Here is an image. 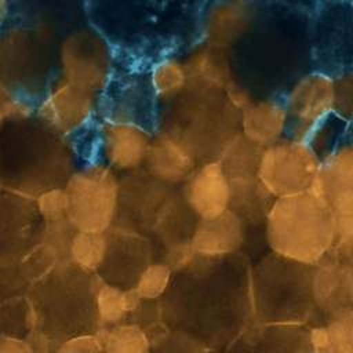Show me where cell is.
I'll return each mask as SVG.
<instances>
[{"label":"cell","instance_id":"6da1fadb","mask_svg":"<svg viewBox=\"0 0 353 353\" xmlns=\"http://www.w3.org/2000/svg\"><path fill=\"white\" fill-rule=\"evenodd\" d=\"M199 216L176 185L143 171H128L119 181V205L113 225L134 230L153 243L157 261L172 270L186 265Z\"/></svg>","mask_w":353,"mask_h":353},{"label":"cell","instance_id":"7a4b0ae2","mask_svg":"<svg viewBox=\"0 0 353 353\" xmlns=\"http://www.w3.org/2000/svg\"><path fill=\"white\" fill-rule=\"evenodd\" d=\"M102 283L97 272L85 270L72 261L59 262L28 292L34 331L57 343L98 332L97 296Z\"/></svg>","mask_w":353,"mask_h":353},{"label":"cell","instance_id":"3957f363","mask_svg":"<svg viewBox=\"0 0 353 353\" xmlns=\"http://www.w3.org/2000/svg\"><path fill=\"white\" fill-rule=\"evenodd\" d=\"M269 247L279 256L316 265L335 243V214L310 190L274 199L265 218Z\"/></svg>","mask_w":353,"mask_h":353},{"label":"cell","instance_id":"277c9868","mask_svg":"<svg viewBox=\"0 0 353 353\" xmlns=\"http://www.w3.org/2000/svg\"><path fill=\"white\" fill-rule=\"evenodd\" d=\"M68 221L77 232L109 230L119 205V181L112 168L99 164L74 171L65 186Z\"/></svg>","mask_w":353,"mask_h":353},{"label":"cell","instance_id":"5b68a950","mask_svg":"<svg viewBox=\"0 0 353 353\" xmlns=\"http://www.w3.org/2000/svg\"><path fill=\"white\" fill-rule=\"evenodd\" d=\"M320 163L312 142L290 137L261 150L256 174L273 199L287 197L310 189Z\"/></svg>","mask_w":353,"mask_h":353},{"label":"cell","instance_id":"8992f818","mask_svg":"<svg viewBox=\"0 0 353 353\" xmlns=\"http://www.w3.org/2000/svg\"><path fill=\"white\" fill-rule=\"evenodd\" d=\"M59 76L98 97L113 76V51L105 36L81 28L69 33L59 46Z\"/></svg>","mask_w":353,"mask_h":353},{"label":"cell","instance_id":"52a82bcc","mask_svg":"<svg viewBox=\"0 0 353 353\" xmlns=\"http://www.w3.org/2000/svg\"><path fill=\"white\" fill-rule=\"evenodd\" d=\"M335 74L310 70L296 77L285 91L291 137L310 141L335 116Z\"/></svg>","mask_w":353,"mask_h":353},{"label":"cell","instance_id":"ba28073f","mask_svg":"<svg viewBox=\"0 0 353 353\" xmlns=\"http://www.w3.org/2000/svg\"><path fill=\"white\" fill-rule=\"evenodd\" d=\"M43 230L36 199L0 188V269L17 268L41 241Z\"/></svg>","mask_w":353,"mask_h":353},{"label":"cell","instance_id":"9c48e42d","mask_svg":"<svg viewBox=\"0 0 353 353\" xmlns=\"http://www.w3.org/2000/svg\"><path fill=\"white\" fill-rule=\"evenodd\" d=\"M99 98L59 76L37 102L36 114L52 132L72 138L95 123Z\"/></svg>","mask_w":353,"mask_h":353},{"label":"cell","instance_id":"30bf717a","mask_svg":"<svg viewBox=\"0 0 353 353\" xmlns=\"http://www.w3.org/2000/svg\"><path fill=\"white\" fill-rule=\"evenodd\" d=\"M106 252L97 274L106 284L131 291L145 269L157 262L150 239L134 230L113 225L106 230Z\"/></svg>","mask_w":353,"mask_h":353},{"label":"cell","instance_id":"8fae6325","mask_svg":"<svg viewBox=\"0 0 353 353\" xmlns=\"http://www.w3.org/2000/svg\"><path fill=\"white\" fill-rule=\"evenodd\" d=\"M258 17L256 0H214L203 19V43L230 51L254 29Z\"/></svg>","mask_w":353,"mask_h":353},{"label":"cell","instance_id":"7c38bea8","mask_svg":"<svg viewBox=\"0 0 353 353\" xmlns=\"http://www.w3.org/2000/svg\"><path fill=\"white\" fill-rule=\"evenodd\" d=\"M334 214L353 212V143L332 148L309 189Z\"/></svg>","mask_w":353,"mask_h":353},{"label":"cell","instance_id":"4fadbf2b","mask_svg":"<svg viewBox=\"0 0 353 353\" xmlns=\"http://www.w3.org/2000/svg\"><path fill=\"white\" fill-rule=\"evenodd\" d=\"M99 134L103 161L112 170L134 171L146 159L153 132L146 127L121 120H101Z\"/></svg>","mask_w":353,"mask_h":353},{"label":"cell","instance_id":"5bb4252c","mask_svg":"<svg viewBox=\"0 0 353 353\" xmlns=\"http://www.w3.org/2000/svg\"><path fill=\"white\" fill-rule=\"evenodd\" d=\"M183 196L199 218H214L230 207V185L221 161L199 164L186 179Z\"/></svg>","mask_w":353,"mask_h":353},{"label":"cell","instance_id":"9a60e30c","mask_svg":"<svg viewBox=\"0 0 353 353\" xmlns=\"http://www.w3.org/2000/svg\"><path fill=\"white\" fill-rule=\"evenodd\" d=\"M290 131V119L283 99L252 98L241 110L239 132L263 149L283 139Z\"/></svg>","mask_w":353,"mask_h":353},{"label":"cell","instance_id":"2e32d148","mask_svg":"<svg viewBox=\"0 0 353 353\" xmlns=\"http://www.w3.org/2000/svg\"><path fill=\"white\" fill-rule=\"evenodd\" d=\"M244 241V221L233 211L214 218H199L190 240L194 255L203 258H226Z\"/></svg>","mask_w":353,"mask_h":353},{"label":"cell","instance_id":"e0dca14e","mask_svg":"<svg viewBox=\"0 0 353 353\" xmlns=\"http://www.w3.org/2000/svg\"><path fill=\"white\" fill-rule=\"evenodd\" d=\"M143 165L157 179L176 185L186 182L199 164L178 139L163 130H157L152 138Z\"/></svg>","mask_w":353,"mask_h":353},{"label":"cell","instance_id":"ac0fdd59","mask_svg":"<svg viewBox=\"0 0 353 353\" xmlns=\"http://www.w3.org/2000/svg\"><path fill=\"white\" fill-rule=\"evenodd\" d=\"M189 87L223 91L237 79L229 51L201 43L186 59Z\"/></svg>","mask_w":353,"mask_h":353},{"label":"cell","instance_id":"d6986e66","mask_svg":"<svg viewBox=\"0 0 353 353\" xmlns=\"http://www.w3.org/2000/svg\"><path fill=\"white\" fill-rule=\"evenodd\" d=\"M148 85L152 97L164 103L178 101L189 88V73L185 61L165 55L159 58L149 70Z\"/></svg>","mask_w":353,"mask_h":353},{"label":"cell","instance_id":"ffe728a7","mask_svg":"<svg viewBox=\"0 0 353 353\" xmlns=\"http://www.w3.org/2000/svg\"><path fill=\"white\" fill-rule=\"evenodd\" d=\"M309 342L313 353H353V309L332 312L325 325L310 331Z\"/></svg>","mask_w":353,"mask_h":353},{"label":"cell","instance_id":"44dd1931","mask_svg":"<svg viewBox=\"0 0 353 353\" xmlns=\"http://www.w3.org/2000/svg\"><path fill=\"white\" fill-rule=\"evenodd\" d=\"M350 283L353 279L343 268L325 266L320 269L314 277V296L319 305L332 312L347 307L345 303L353 294Z\"/></svg>","mask_w":353,"mask_h":353},{"label":"cell","instance_id":"7402d4cb","mask_svg":"<svg viewBox=\"0 0 353 353\" xmlns=\"http://www.w3.org/2000/svg\"><path fill=\"white\" fill-rule=\"evenodd\" d=\"M139 298L134 290L127 291L114 285L102 283L98 290L97 309L101 328H110L124 323V320L138 306Z\"/></svg>","mask_w":353,"mask_h":353},{"label":"cell","instance_id":"603a6c76","mask_svg":"<svg viewBox=\"0 0 353 353\" xmlns=\"http://www.w3.org/2000/svg\"><path fill=\"white\" fill-rule=\"evenodd\" d=\"M34 331V313L28 295L6 298L0 303V334L28 339Z\"/></svg>","mask_w":353,"mask_h":353},{"label":"cell","instance_id":"cb8c5ba5","mask_svg":"<svg viewBox=\"0 0 353 353\" xmlns=\"http://www.w3.org/2000/svg\"><path fill=\"white\" fill-rule=\"evenodd\" d=\"M103 353H149L150 339L143 328L134 323H121L101 328Z\"/></svg>","mask_w":353,"mask_h":353},{"label":"cell","instance_id":"d4e9b609","mask_svg":"<svg viewBox=\"0 0 353 353\" xmlns=\"http://www.w3.org/2000/svg\"><path fill=\"white\" fill-rule=\"evenodd\" d=\"M106 232H76L70 243V261L80 268L97 272L106 252Z\"/></svg>","mask_w":353,"mask_h":353},{"label":"cell","instance_id":"484cf974","mask_svg":"<svg viewBox=\"0 0 353 353\" xmlns=\"http://www.w3.org/2000/svg\"><path fill=\"white\" fill-rule=\"evenodd\" d=\"M172 269L164 262H153L141 274L134 292L139 299L157 301L167 291L171 281Z\"/></svg>","mask_w":353,"mask_h":353},{"label":"cell","instance_id":"4316f807","mask_svg":"<svg viewBox=\"0 0 353 353\" xmlns=\"http://www.w3.org/2000/svg\"><path fill=\"white\" fill-rule=\"evenodd\" d=\"M149 339V353H204L199 339L182 331L168 330L167 327L152 334Z\"/></svg>","mask_w":353,"mask_h":353},{"label":"cell","instance_id":"83f0119b","mask_svg":"<svg viewBox=\"0 0 353 353\" xmlns=\"http://www.w3.org/2000/svg\"><path fill=\"white\" fill-rule=\"evenodd\" d=\"M39 212L44 222L68 219V196L65 188L51 189L36 199Z\"/></svg>","mask_w":353,"mask_h":353},{"label":"cell","instance_id":"f1b7e54d","mask_svg":"<svg viewBox=\"0 0 353 353\" xmlns=\"http://www.w3.org/2000/svg\"><path fill=\"white\" fill-rule=\"evenodd\" d=\"M335 117L353 120V68L335 74Z\"/></svg>","mask_w":353,"mask_h":353},{"label":"cell","instance_id":"f546056e","mask_svg":"<svg viewBox=\"0 0 353 353\" xmlns=\"http://www.w3.org/2000/svg\"><path fill=\"white\" fill-rule=\"evenodd\" d=\"M55 353H103V338L101 330L61 342Z\"/></svg>","mask_w":353,"mask_h":353},{"label":"cell","instance_id":"4dcf8cb0","mask_svg":"<svg viewBox=\"0 0 353 353\" xmlns=\"http://www.w3.org/2000/svg\"><path fill=\"white\" fill-rule=\"evenodd\" d=\"M0 353H34L28 339L0 334Z\"/></svg>","mask_w":353,"mask_h":353}]
</instances>
